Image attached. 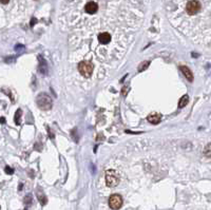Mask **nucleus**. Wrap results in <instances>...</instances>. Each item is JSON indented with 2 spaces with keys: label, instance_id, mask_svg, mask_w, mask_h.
Segmentation results:
<instances>
[{
  "label": "nucleus",
  "instance_id": "obj_16",
  "mask_svg": "<svg viewBox=\"0 0 211 210\" xmlns=\"http://www.w3.org/2000/svg\"><path fill=\"white\" fill-rule=\"evenodd\" d=\"M24 203L26 204H31L32 203V195L29 194L28 196H26V199H24Z\"/></svg>",
  "mask_w": 211,
  "mask_h": 210
},
{
  "label": "nucleus",
  "instance_id": "obj_5",
  "mask_svg": "<svg viewBox=\"0 0 211 210\" xmlns=\"http://www.w3.org/2000/svg\"><path fill=\"white\" fill-rule=\"evenodd\" d=\"M201 10V3L197 0H191L186 5V12L189 15H195L197 14Z\"/></svg>",
  "mask_w": 211,
  "mask_h": 210
},
{
  "label": "nucleus",
  "instance_id": "obj_17",
  "mask_svg": "<svg viewBox=\"0 0 211 210\" xmlns=\"http://www.w3.org/2000/svg\"><path fill=\"white\" fill-rule=\"evenodd\" d=\"M19 50H20V51H24V46H20V44H19V46H16V51L18 52Z\"/></svg>",
  "mask_w": 211,
  "mask_h": 210
},
{
  "label": "nucleus",
  "instance_id": "obj_7",
  "mask_svg": "<svg viewBox=\"0 0 211 210\" xmlns=\"http://www.w3.org/2000/svg\"><path fill=\"white\" fill-rule=\"evenodd\" d=\"M179 70H181L182 73L184 74V76L187 78V80L192 83L193 81V73L191 72V70L189 69L187 66H181V67H179Z\"/></svg>",
  "mask_w": 211,
  "mask_h": 210
},
{
  "label": "nucleus",
  "instance_id": "obj_2",
  "mask_svg": "<svg viewBox=\"0 0 211 210\" xmlns=\"http://www.w3.org/2000/svg\"><path fill=\"white\" fill-rule=\"evenodd\" d=\"M106 184L110 188L116 187L119 184V175L115 170L109 169L106 171Z\"/></svg>",
  "mask_w": 211,
  "mask_h": 210
},
{
  "label": "nucleus",
  "instance_id": "obj_21",
  "mask_svg": "<svg viewBox=\"0 0 211 210\" xmlns=\"http://www.w3.org/2000/svg\"><path fill=\"white\" fill-rule=\"evenodd\" d=\"M34 23H36V19H34V18H33V19H32V22H31V27H33V26H34Z\"/></svg>",
  "mask_w": 211,
  "mask_h": 210
},
{
  "label": "nucleus",
  "instance_id": "obj_19",
  "mask_svg": "<svg viewBox=\"0 0 211 210\" xmlns=\"http://www.w3.org/2000/svg\"><path fill=\"white\" fill-rule=\"evenodd\" d=\"M9 1H10V0H0V2L3 3V4H7V3H9Z\"/></svg>",
  "mask_w": 211,
  "mask_h": 210
},
{
  "label": "nucleus",
  "instance_id": "obj_11",
  "mask_svg": "<svg viewBox=\"0 0 211 210\" xmlns=\"http://www.w3.org/2000/svg\"><path fill=\"white\" fill-rule=\"evenodd\" d=\"M21 115H22V111H21V109H18V110L16 111V113H15V117H14L15 124H16V125H20L21 124Z\"/></svg>",
  "mask_w": 211,
  "mask_h": 210
},
{
  "label": "nucleus",
  "instance_id": "obj_1",
  "mask_svg": "<svg viewBox=\"0 0 211 210\" xmlns=\"http://www.w3.org/2000/svg\"><path fill=\"white\" fill-rule=\"evenodd\" d=\"M36 104L41 110H50L53 106L51 96H49L46 93H40L36 98Z\"/></svg>",
  "mask_w": 211,
  "mask_h": 210
},
{
  "label": "nucleus",
  "instance_id": "obj_10",
  "mask_svg": "<svg viewBox=\"0 0 211 210\" xmlns=\"http://www.w3.org/2000/svg\"><path fill=\"white\" fill-rule=\"evenodd\" d=\"M188 102H189L188 95H184V96H182L181 99H179V108H184V107L187 106Z\"/></svg>",
  "mask_w": 211,
  "mask_h": 210
},
{
  "label": "nucleus",
  "instance_id": "obj_13",
  "mask_svg": "<svg viewBox=\"0 0 211 210\" xmlns=\"http://www.w3.org/2000/svg\"><path fill=\"white\" fill-rule=\"evenodd\" d=\"M149 65H150V61H148V60L143 61V63L138 66V72H143V71H145L146 69H148Z\"/></svg>",
  "mask_w": 211,
  "mask_h": 210
},
{
  "label": "nucleus",
  "instance_id": "obj_20",
  "mask_svg": "<svg viewBox=\"0 0 211 210\" xmlns=\"http://www.w3.org/2000/svg\"><path fill=\"white\" fill-rule=\"evenodd\" d=\"M0 124H5V118L0 117Z\"/></svg>",
  "mask_w": 211,
  "mask_h": 210
},
{
  "label": "nucleus",
  "instance_id": "obj_3",
  "mask_svg": "<svg viewBox=\"0 0 211 210\" xmlns=\"http://www.w3.org/2000/svg\"><path fill=\"white\" fill-rule=\"evenodd\" d=\"M94 70V66L90 61H81L78 65V71L79 73L84 77H90Z\"/></svg>",
  "mask_w": 211,
  "mask_h": 210
},
{
  "label": "nucleus",
  "instance_id": "obj_6",
  "mask_svg": "<svg viewBox=\"0 0 211 210\" xmlns=\"http://www.w3.org/2000/svg\"><path fill=\"white\" fill-rule=\"evenodd\" d=\"M85 11H86V13H88V14H90V15L95 14L96 12L98 11L97 3L94 2V1H90V2H88L86 4V7H85Z\"/></svg>",
  "mask_w": 211,
  "mask_h": 210
},
{
  "label": "nucleus",
  "instance_id": "obj_8",
  "mask_svg": "<svg viewBox=\"0 0 211 210\" xmlns=\"http://www.w3.org/2000/svg\"><path fill=\"white\" fill-rule=\"evenodd\" d=\"M98 41L102 44H108L111 41V35L107 32L100 33V34L98 35Z\"/></svg>",
  "mask_w": 211,
  "mask_h": 210
},
{
  "label": "nucleus",
  "instance_id": "obj_14",
  "mask_svg": "<svg viewBox=\"0 0 211 210\" xmlns=\"http://www.w3.org/2000/svg\"><path fill=\"white\" fill-rule=\"evenodd\" d=\"M204 154L206 155L207 157H210L211 156V153H210V144H208V145L206 146V148H205V150H204Z\"/></svg>",
  "mask_w": 211,
  "mask_h": 210
},
{
  "label": "nucleus",
  "instance_id": "obj_18",
  "mask_svg": "<svg viewBox=\"0 0 211 210\" xmlns=\"http://www.w3.org/2000/svg\"><path fill=\"white\" fill-rule=\"evenodd\" d=\"M127 88H126V87H125V88H123V91H121V93H123V95H124V96H126V94H127Z\"/></svg>",
  "mask_w": 211,
  "mask_h": 210
},
{
  "label": "nucleus",
  "instance_id": "obj_12",
  "mask_svg": "<svg viewBox=\"0 0 211 210\" xmlns=\"http://www.w3.org/2000/svg\"><path fill=\"white\" fill-rule=\"evenodd\" d=\"M37 197H38V200H39V202H40L41 205H46V202H48L46 196L44 195L43 193H41V192H37Z\"/></svg>",
  "mask_w": 211,
  "mask_h": 210
},
{
  "label": "nucleus",
  "instance_id": "obj_9",
  "mask_svg": "<svg viewBox=\"0 0 211 210\" xmlns=\"http://www.w3.org/2000/svg\"><path fill=\"white\" fill-rule=\"evenodd\" d=\"M147 119H148V122H151V124L157 125V124H160V120H162V115H160V113H152L150 114V115H148Z\"/></svg>",
  "mask_w": 211,
  "mask_h": 210
},
{
  "label": "nucleus",
  "instance_id": "obj_4",
  "mask_svg": "<svg viewBox=\"0 0 211 210\" xmlns=\"http://www.w3.org/2000/svg\"><path fill=\"white\" fill-rule=\"evenodd\" d=\"M123 197L119 194H112L109 199V206L111 209L113 210H118L123 206Z\"/></svg>",
  "mask_w": 211,
  "mask_h": 210
},
{
  "label": "nucleus",
  "instance_id": "obj_15",
  "mask_svg": "<svg viewBox=\"0 0 211 210\" xmlns=\"http://www.w3.org/2000/svg\"><path fill=\"white\" fill-rule=\"evenodd\" d=\"M4 171H5V173H7V174H13V173H14V169L11 168V167H9V166L5 167Z\"/></svg>",
  "mask_w": 211,
  "mask_h": 210
}]
</instances>
